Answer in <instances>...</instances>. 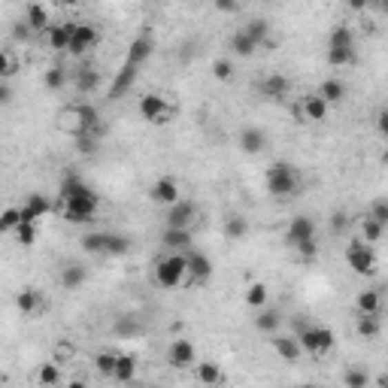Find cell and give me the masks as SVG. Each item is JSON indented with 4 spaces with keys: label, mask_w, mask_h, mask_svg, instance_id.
Returning a JSON list of instances; mask_svg holds the SVG:
<instances>
[{
    "label": "cell",
    "mask_w": 388,
    "mask_h": 388,
    "mask_svg": "<svg viewBox=\"0 0 388 388\" xmlns=\"http://www.w3.org/2000/svg\"><path fill=\"white\" fill-rule=\"evenodd\" d=\"M25 25L30 30H49L52 28V19H49V10H45L43 3H28L25 6Z\"/></svg>",
    "instance_id": "cell-26"
},
{
    "label": "cell",
    "mask_w": 388,
    "mask_h": 388,
    "mask_svg": "<svg viewBox=\"0 0 388 388\" xmlns=\"http://www.w3.org/2000/svg\"><path fill=\"white\" fill-rule=\"evenodd\" d=\"M73 82L82 94H91V91H97V85H101V73H97L94 67H79V70L73 73Z\"/></svg>",
    "instance_id": "cell-32"
},
{
    "label": "cell",
    "mask_w": 388,
    "mask_h": 388,
    "mask_svg": "<svg viewBox=\"0 0 388 388\" xmlns=\"http://www.w3.org/2000/svg\"><path fill=\"white\" fill-rule=\"evenodd\" d=\"M101 43V30H97L91 21H76L73 34H70V45H67V52L70 55H85L88 49H94V45Z\"/></svg>",
    "instance_id": "cell-9"
},
{
    "label": "cell",
    "mask_w": 388,
    "mask_h": 388,
    "mask_svg": "<svg viewBox=\"0 0 388 388\" xmlns=\"http://www.w3.org/2000/svg\"><path fill=\"white\" fill-rule=\"evenodd\" d=\"M294 252H298L303 261H313V258H318V243L316 240H309V243H303V246H298L294 249Z\"/></svg>",
    "instance_id": "cell-50"
},
{
    "label": "cell",
    "mask_w": 388,
    "mask_h": 388,
    "mask_svg": "<svg viewBox=\"0 0 388 388\" xmlns=\"http://www.w3.org/2000/svg\"><path fill=\"white\" fill-rule=\"evenodd\" d=\"M234 73H237V67H234V61H227V58H218L216 64H212V76H216L218 82H231Z\"/></svg>",
    "instance_id": "cell-45"
},
{
    "label": "cell",
    "mask_w": 388,
    "mask_h": 388,
    "mask_svg": "<svg viewBox=\"0 0 388 388\" xmlns=\"http://www.w3.org/2000/svg\"><path fill=\"white\" fill-rule=\"evenodd\" d=\"M30 34H34V30H30L28 25H25V19H21V21H15V25H12V37H15V40H30Z\"/></svg>",
    "instance_id": "cell-51"
},
{
    "label": "cell",
    "mask_w": 388,
    "mask_h": 388,
    "mask_svg": "<svg viewBox=\"0 0 388 388\" xmlns=\"http://www.w3.org/2000/svg\"><path fill=\"white\" fill-rule=\"evenodd\" d=\"M346 264L355 276H374L376 273V252L364 240H352L346 246Z\"/></svg>",
    "instance_id": "cell-5"
},
{
    "label": "cell",
    "mask_w": 388,
    "mask_h": 388,
    "mask_svg": "<svg viewBox=\"0 0 388 388\" xmlns=\"http://www.w3.org/2000/svg\"><path fill=\"white\" fill-rule=\"evenodd\" d=\"M136 110H140V116L152 121V125H167L173 116H176V110H173V103L167 101L164 94H155V91H149V94L140 97V103H136Z\"/></svg>",
    "instance_id": "cell-7"
},
{
    "label": "cell",
    "mask_w": 388,
    "mask_h": 388,
    "mask_svg": "<svg viewBox=\"0 0 388 388\" xmlns=\"http://www.w3.org/2000/svg\"><path fill=\"white\" fill-rule=\"evenodd\" d=\"M328 110L331 106L325 103L318 94H307L300 101V106H298V119L300 121H325L328 119Z\"/></svg>",
    "instance_id": "cell-18"
},
{
    "label": "cell",
    "mask_w": 388,
    "mask_h": 388,
    "mask_svg": "<svg viewBox=\"0 0 388 388\" xmlns=\"http://www.w3.org/2000/svg\"><path fill=\"white\" fill-rule=\"evenodd\" d=\"M249 234V222L243 216H227L225 218V237L227 240H243Z\"/></svg>",
    "instance_id": "cell-38"
},
{
    "label": "cell",
    "mask_w": 388,
    "mask_h": 388,
    "mask_svg": "<svg viewBox=\"0 0 388 388\" xmlns=\"http://www.w3.org/2000/svg\"><path fill=\"white\" fill-rule=\"evenodd\" d=\"M285 240H288V246L292 249L316 240V222L309 216H294L292 222H288V227H285Z\"/></svg>",
    "instance_id": "cell-11"
},
{
    "label": "cell",
    "mask_w": 388,
    "mask_h": 388,
    "mask_svg": "<svg viewBox=\"0 0 388 388\" xmlns=\"http://www.w3.org/2000/svg\"><path fill=\"white\" fill-rule=\"evenodd\" d=\"M382 234H385V227L376 225L374 218H364V222H361V237H364V243H367V246H374V243L382 240Z\"/></svg>",
    "instance_id": "cell-43"
},
{
    "label": "cell",
    "mask_w": 388,
    "mask_h": 388,
    "mask_svg": "<svg viewBox=\"0 0 388 388\" xmlns=\"http://www.w3.org/2000/svg\"><path fill=\"white\" fill-rule=\"evenodd\" d=\"M15 70H19V61H15V55H12V52H6V49H0V82H6Z\"/></svg>",
    "instance_id": "cell-46"
},
{
    "label": "cell",
    "mask_w": 388,
    "mask_h": 388,
    "mask_svg": "<svg viewBox=\"0 0 388 388\" xmlns=\"http://www.w3.org/2000/svg\"><path fill=\"white\" fill-rule=\"evenodd\" d=\"M61 201H64V218L70 225H88L94 222L97 207H101V197L88 185L82 176L67 173L61 182Z\"/></svg>",
    "instance_id": "cell-1"
},
{
    "label": "cell",
    "mask_w": 388,
    "mask_h": 388,
    "mask_svg": "<svg viewBox=\"0 0 388 388\" xmlns=\"http://www.w3.org/2000/svg\"><path fill=\"white\" fill-rule=\"evenodd\" d=\"M58 279H61V285H64L67 292H79V288L88 283V270L82 267V264H64Z\"/></svg>",
    "instance_id": "cell-22"
},
{
    "label": "cell",
    "mask_w": 388,
    "mask_h": 388,
    "mask_svg": "<svg viewBox=\"0 0 388 388\" xmlns=\"http://www.w3.org/2000/svg\"><path fill=\"white\" fill-rule=\"evenodd\" d=\"M136 67H121V70L116 73V79H112V85H110V101H119L121 94H127V91H131V85L136 82Z\"/></svg>",
    "instance_id": "cell-25"
},
{
    "label": "cell",
    "mask_w": 388,
    "mask_h": 388,
    "mask_svg": "<svg viewBox=\"0 0 388 388\" xmlns=\"http://www.w3.org/2000/svg\"><path fill=\"white\" fill-rule=\"evenodd\" d=\"M355 303H358L361 316H379V309H382V294H379L376 288H367V292H361L358 298H355Z\"/></svg>",
    "instance_id": "cell-31"
},
{
    "label": "cell",
    "mask_w": 388,
    "mask_h": 388,
    "mask_svg": "<svg viewBox=\"0 0 388 388\" xmlns=\"http://www.w3.org/2000/svg\"><path fill=\"white\" fill-rule=\"evenodd\" d=\"M216 10H218V12H237V10H240V3H231V0H218Z\"/></svg>",
    "instance_id": "cell-53"
},
{
    "label": "cell",
    "mask_w": 388,
    "mask_h": 388,
    "mask_svg": "<svg viewBox=\"0 0 388 388\" xmlns=\"http://www.w3.org/2000/svg\"><path fill=\"white\" fill-rule=\"evenodd\" d=\"M79 243H82V252H88V255H106V234L103 231H88Z\"/></svg>",
    "instance_id": "cell-37"
},
{
    "label": "cell",
    "mask_w": 388,
    "mask_h": 388,
    "mask_svg": "<svg viewBox=\"0 0 388 388\" xmlns=\"http://www.w3.org/2000/svg\"><path fill=\"white\" fill-rule=\"evenodd\" d=\"M12 234H15V240H19L21 246H34L37 243V227L34 225H19Z\"/></svg>",
    "instance_id": "cell-49"
},
{
    "label": "cell",
    "mask_w": 388,
    "mask_h": 388,
    "mask_svg": "<svg viewBox=\"0 0 388 388\" xmlns=\"http://www.w3.org/2000/svg\"><path fill=\"white\" fill-rule=\"evenodd\" d=\"M149 55H152V37H149V34H140V37H136V40L131 43V49H127L125 64L140 70V67L149 61Z\"/></svg>",
    "instance_id": "cell-20"
},
{
    "label": "cell",
    "mask_w": 388,
    "mask_h": 388,
    "mask_svg": "<svg viewBox=\"0 0 388 388\" xmlns=\"http://www.w3.org/2000/svg\"><path fill=\"white\" fill-rule=\"evenodd\" d=\"M294 388H325V385H316V382H300V385H294Z\"/></svg>",
    "instance_id": "cell-57"
},
{
    "label": "cell",
    "mask_w": 388,
    "mask_h": 388,
    "mask_svg": "<svg viewBox=\"0 0 388 388\" xmlns=\"http://www.w3.org/2000/svg\"><path fill=\"white\" fill-rule=\"evenodd\" d=\"M131 252V240L121 237V234H106V255L112 258H121Z\"/></svg>",
    "instance_id": "cell-40"
},
{
    "label": "cell",
    "mask_w": 388,
    "mask_h": 388,
    "mask_svg": "<svg viewBox=\"0 0 388 388\" xmlns=\"http://www.w3.org/2000/svg\"><path fill=\"white\" fill-rule=\"evenodd\" d=\"M97 374H103V376H112V367H116V352H97Z\"/></svg>",
    "instance_id": "cell-48"
},
{
    "label": "cell",
    "mask_w": 388,
    "mask_h": 388,
    "mask_svg": "<svg viewBox=\"0 0 388 388\" xmlns=\"http://www.w3.org/2000/svg\"><path fill=\"white\" fill-rule=\"evenodd\" d=\"M267 298H270V288L264 285V283H252V285L246 288V294H243L246 307H249V309H255V313H258V309L267 307Z\"/></svg>",
    "instance_id": "cell-33"
},
{
    "label": "cell",
    "mask_w": 388,
    "mask_h": 388,
    "mask_svg": "<svg viewBox=\"0 0 388 388\" xmlns=\"http://www.w3.org/2000/svg\"><path fill=\"white\" fill-rule=\"evenodd\" d=\"M355 331H358L364 340H374L376 334L382 331V325H379V316H361V313H358V322H355Z\"/></svg>",
    "instance_id": "cell-39"
},
{
    "label": "cell",
    "mask_w": 388,
    "mask_h": 388,
    "mask_svg": "<svg viewBox=\"0 0 388 388\" xmlns=\"http://www.w3.org/2000/svg\"><path fill=\"white\" fill-rule=\"evenodd\" d=\"M52 212V201L45 194H28V201H25V207H19V216H21V225H34L37 218H43V216H49Z\"/></svg>",
    "instance_id": "cell-15"
},
{
    "label": "cell",
    "mask_w": 388,
    "mask_h": 388,
    "mask_svg": "<svg viewBox=\"0 0 388 388\" xmlns=\"http://www.w3.org/2000/svg\"><path fill=\"white\" fill-rule=\"evenodd\" d=\"M40 307H43V298L37 288H21V292L15 294V309H19L21 316H34Z\"/></svg>",
    "instance_id": "cell-29"
},
{
    "label": "cell",
    "mask_w": 388,
    "mask_h": 388,
    "mask_svg": "<svg viewBox=\"0 0 388 388\" xmlns=\"http://www.w3.org/2000/svg\"><path fill=\"white\" fill-rule=\"evenodd\" d=\"M194 374H197V382L203 388H216L225 379L222 367H218L216 361H194Z\"/></svg>",
    "instance_id": "cell-24"
},
{
    "label": "cell",
    "mask_w": 388,
    "mask_h": 388,
    "mask_svg": "<svg viewBox=\"0 0 388 388\" xmlns=\"http://www.w3.org/2000/svg\"><path fill=\"white\" fill-rule=\"evenodd\" d=\"M243 34H246L255 45H264L270 40V21L267 19H252L249 25H243Z\"/></svg>",
    "instance_id": "cell-34"
},
{
    "label": "cell",
    "mask_w": 388,
    "mask_h": 388,
    "mask_svg": "<svg viewBox=\"0 0 388 388\" xmlns=\"http://www.w3.org/2000/svg\"><path fill=\"white\" fill-rule=\"evenodd\" d=\"M264 146H267V134L261 127H243L240 131V149L246 155H258V152H264Z\"/></svg>",
    "instance_id": "cell-23"
},
{
    "label": "cell",
    "mask_w": 388,
    "mask_h": 388,
    "mask_svg": "<svg viewBox=\"0 0 388 388\" xmlns=\"http://www.w3.org/2000/svg\"><path fill=\"white\" fill-rule=\"evenodd\" d=\"M367 218H374L376 225H388V201L385 197H379V201H374V207H370V216Z\"/></svg>",
    "instance_id": "cell-47"
},
{
    "label": "cell",
    "mask_w": 388,
    "mask_h": 388,
    "mask_svg": "<svg viewBox=\"0 0 388 388\" xmlns=\"http://www.w3.org/2000/svg\"><path fill=\"white\" fill-rule=\"evenodd\" d=\"M167 361H170V367H176V370L194 367V361H197L194 343H192V340H185V337L173 340V343H170V349H167Z\"/></svg>",
    "instance_id": "cell-13"
},
{
    "label": "cell",
    "mask_w": 388,
    "mask_h": 388,
    "mask_svg": "<svg viewBox=\"0 0 388 388\" xmlns=\"http://www.w3.org/2000/svg\"><path fill=\"white\" fill-rule=\"evenodd\" d=\"M67 388H88V385L82 382V379H70V382H67Z\"/></svg>",
    "instance_id": "cell-56"
},
{
    "label": "cell",
    "mask_w": 388,
    "mask_h": 388,
    "mask_svg": "<svg viewBox=\"0 0 388 388\" xmlns=\"http://www.w3.org/2000/svg\"><path fill=\"white\" fill-rule=\"evenodd\" d=\"M136 376V358L134 355H116V367H112V379L116 382H134Z\"/></svg>",
    "instance_id": "cell-30"
},
{
    "label": "cell",
    "mask_w": 388,
    "mask_h": 388,
    "mask_svg": "<svg viewBox=\"0 0 388 388\" xmlns=\"http://www.w3.org/2000/svg\"><path fill=\"white\" fill-rule=\"evenodd\" d=\"M185 276L192 279V285L210 283V276H212V261H210V255L197 252V249L185 252Z\"/></svg>",
    "instance_id": "cell-10"
},
{
    "label": "cell",
    "mask_w": 388,
    "mask_h": 388,
    "mask_svg": "<svg viewBox=\"0 0 388 388\" xmlns=\"http://www.w3.org/2000/svg\"><path fill=\"white\" fill-rule=\"evenodd\" d=\"M231 52L237 58H252L255 52H258V45L249 40V37L243 34V28H240V30H234V34H231Z\"/></svg>",
    "instance_id": "cell-36"
},
{
    "label": "cell",
    "mask_w": 388,
    "mask_h": 388,
    "mask_svg": "<svg viewBox=\"0 0 388 388\" xmlns=\"http://www.w3.org/2000/svg\"><path fill=\"white\" fill-rule=\"evenodd\" d=\"M303 179H300V170L288 161H273L267 167V192L276 197V201H288L300 192Z\"/></svg>",
    "instance_id": "cell-3"
},
{
    "label": "cell",
    "mask_w": 388,
    "mask_h": 388,
    "mask_svg": "<svg viewBox=\"0 0 388 388\" xmlns=\"http://www.w3.org/2000/svg\"><path fill=\"white\" fill-rule=\"evenodd\" d=\"M298 337V343L300 349L307 355H325V352H331L334 343H337V337H334V331L331 328H322V325H313V328H303L294 334Z\"/></svg>",
    "instance_id": "cell-8"
},
{
    "label": "cell",
    "mask_w": 388,
    "mask_h": 388,
    "mask_svg": "<svg viewBox=\"0 0 388 388\" xmlns=\"http://www.w3.org/2000/svg\"><path fill=\"white\" fill-rule=\"evenodd\" d=\"M149 197L155 203H161V207H173V203L179 201V182L176 179H170V176H161L155 182V185H152V192H149Z\"/></svg>",
    "instance_id": "cell-16"
},
{
    "label": "cell",
    "mask_w": 388,
    "mask_h": 388,
    "mask_svg": "<svg viewBox=\"0 0 388 388\" xmlns=\"http://www.w3.org/2000/svg\"><path fill=\"white\" fill-rule=\"evenodd\" d=\"M19 225H21L19 207H6L3 212H0V234H12Z\"/></svg>",
    "instance_id": "cell-44"
},
{
    "label": "cell",
    "mask_w": 388,
    "mask_h": 388,
    "mask_svg": "<svg viewBox=\"0 0 388 388\" xmlns=\"http://www.w3.org/2000/svg\"><path fill=\"white\" fill-rule=\"evenodd\" d=\"M155 283L161 288H179L185 283V255H164L155 261Z\"/></svg>",
    "instance_id": "cell-6"
},
{
    "label": "cell",
    "mask_w": 388,
    "mask_h": 388,
    "mask_svg": "<svg viewBox=\"0 0 388 388\" xmlns=\"http://www.w3.org/2000/svg\"><path fill=\"white\" fill-rule=\"evenodd\" d=\"M334 227H337V231H340V227H346V216H340V212H337V216H334Z\"/></svg>",
    "instance_id": "cell-55"
},
{
    "label": "cell",
    "mask_w": 388,
    "mask_h": 388,
    "mask_svg": "<svg viewBox=\"0 0 388 388\" xmlns=\"http://www.w3.org/2000/svg\"><path fill=\"white\" fill-rule=\"evenodd\" d=\"M76 21H61V25H52L45 30V43H49V49L55 52H67V45H70V34H73Z\"/></svg>",
    "instance_id": "cell-21"
},
{
    "label": "cell",
    "mask_w": 388,
    "mask_h": 388,
    "mask_svg": "<svg viewBox=\"0 0 388 388\" xmlns=\"http://www.w3.org/2000/svg\"><path fill=\"white\" fill-rule=\"evenodd\" d=\"M376 127H379V134H385V131H388V112H385V110H379V112H376Z\"/></svg>",
    "instance_id": "cell-54"
},
{
    "label": "cell",
    "mask_w": 388,
    "mask_h": 388,
    "mask_svg": "<svg viewBox=\"0 0 388 388\" xmlns=\"http://www.w3.org/2000/svg\"><path fill=\"white\" fill-rule=\"evenodd\" d=\"M43 85L49 88V91H61L67 85V73H64V67H49L43 76Z\"/></svg>",
    "instance_id": "cell-42"
},
{
    "label": "cell",
    "mask_w": 388,
    "mask_h": 388,
    "mask_svg": "<svg viewBox=\"0 0 388 388\" xmlns=\"http://www.w3.org/2000/svg\"><path fill=\"white\" fill-rule=\"evenodd\" d=\"M161 243H164V249L170 255H185V252H192L194 249V237H192L188 227H164Z\"/></svg>",
    "instance_id": "cell-12"
},
{
    "label": "cell",
    "mask_w": 388,
    "mask_h": 388,
    "mask_svg": "<svg viewBox=\"0 0 388 388\" xmlns=\"http://www.w3.org/2000/svg\"><path fill=\"white\" fill-rule=\"evenodd\" d=\"M316 94L322 97V101L328 103V106H331V103H343V101H346V82H343V79H334V76H331V79H325L322 85H318Z\"/></svg>",
    "instance_id": "cell-27"
},
{
    "label": "cell",
    "mask_w": 388,
    "mask_h": 388,
    "mask_svg": "<svg viewBox=\"0 0 388 388\" xmlns=\"http://www.w3.org/2000/svg\"><path fill=\"white\" fill-rule=\"evenodd\" d=\"M55 125L61 134L79 140V136L97 134V112H94V106H88V103H67L64 110L58 112Z\"/></svg>",
    "instance_id": "cell-2"
},
{
    "label": "cell",
    "mask_w": 388,
    "mask_h": 388,
    "mask_svg": "<svg viewBox=\"0 0 388 388\" xmlns=\"http://www.w3.org/2000/svg\"><path fill=\"white\" fill-rule=\"evenodd\" d=\"M343 385L346 388H370V374L364 367H349L343 374Z\"/></svg>",
    "instance_id": "cell-41"
},
{
    "label": "cell",
    "mask_w": 388,
    "mask_h": 388,
    "mask_svg": "<svg viewBox=\"0 0 388 388\" xmlns=\"http://www.w3.org/2000/svg\"><path fill=\"white\" fill-rule=\"evenodd\" d=\"M355 34L349 25H337L328 37V64L331 67H349L355 64Z\"/></svg>",
    "instance_id": "cell-4"
},
{
    "label": "cell",
    "mask_w": 388,
    "mask_h": 388,
    "mask_svg": "<svg viewBox=\"0 0 388 388\" xmlns=\"http://www.w3.org/2000/svg\"><path fill=\"white\" fill-rule=\"evenodd\" d=\"M197 218V207L194 201H179L173 207H167V227H188L192 231V222Z\"/></svg>",
    "instance_id": "cell-14"
},
{
    "label": "cell",
    "mask_w": 388,
    "mask_h": 388,
    "mask_svg": "<svg viewBox=\"0 0 388 388\" xmlns=\"http://www.w3.org/2000/svg\"><path fill=\"white\" fill-rule=\"evenodd\" d=\"M270 343H273V349H276L279 358L288 361V364H294L303 355V349H300V343H298V337H294V334H273Z\"/></svg>",
    "instance_id": "cell-17"
},
{
    "label": "cell",
    "mask_w": 388,
    "mask_h": 388,
    "mask_svg": "<svg viewBox=\"0 0 388 388\" xmlns=\"http://www.w3.org/2000/svg\"><path fill=\"white\" fill-rule=\"evenodd\" d=\"M288 91H292V82H288L283 73H267L261 79V94L267 97V101H285Z\"/></svg>",
    "instance_id": "cell-19"
},
{
    "label": "cell",
    "mask_w": 388,
    "mask_h": 388,
    "mask_svg": "<svg viewBox=\"0 0 388 388\" xmlns=\"http://www.w3.org/2000/svg\"><path fill=\"white\" fill-rule=\"evenodd\" d=\"M279 325H283V316H279V309H273V307H264V309H258L255 313V328L261 331V334H279Z\"/></svg>",
    "instance_id": "cell-28"
},
{
    "label": "cell",
    "mask_w": 388,
    "mask_h": 388,
    "mask_svg": "<svg viewBox=\"0 0 388 388\" xmlns=\"http://www.w3.org/2000/svg\"><path fill=\"white\" fill-rule=\"evenodd\" d=\"M37 382H40V388H55L61 382V364L58 361L40 364V370H37Z\"/></svg>",
    "instance_id": "cell-35"
},
{
    "label": "cell",
    "mask_w": 388,
    "mask_h": 388,
    "mask_svg": "<svg viewBox=\"0 0 388 388\" xmlns=\"http://www.w3.org/2000/svg\"><path fill=\"white\" fill-rule=\"evenodd\" d=\"M6 103H12V88L6 82H0V106H6Z\"/></svg>",
    "instance_id": "cell-52"
}]
</instances>
